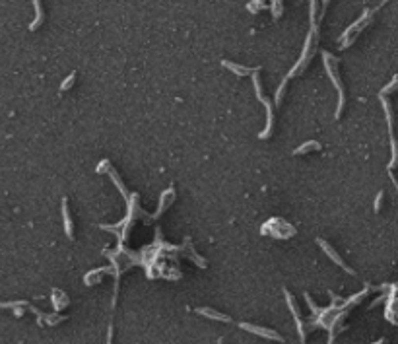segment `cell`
<instances>
[{"mask_svg": "<svg viewBox=\"0 0 398 344\" xmlns=\"http://www.w3.org/2000/svg\"><path fill=\"white\" fill-rule=\"evenodd\" d=\"M317 2L319 0H311V4H309V25H311V29H309V35H307V41H305V47H303V53H301V57H299L298 64L290 70V74L286 76L288 80L290 78H294V76H298V74H301L303 70H305V66H307V62L313 58V55H315V51H317V43H319V16H317Z\"/></svg>", "mask_w": 398, "mask_h": 344, "instance_id": "1", "label": "cell"}, {"mask_svg": "<svg viewBox=\"0 0 398 344\" xmlns=\"http://www.w3.org/2000/svg\"><path fill=\"white\" fill-rule=\"evenodd\" d=\"M385 2H389V0H383V2H381L379 6H375V8H367V10L361 14V18H357V22H353L348 29L342 33L340 43H342V47H344V49H346V47H349V45L355 41V37H357V35H359V33H361V31H363V29H365V27H367L371 22H373V16L377 14V10H379V8H381Z\"/></svg>", "mask_w": 398, "mask_h": 344, "instance_id": "3", "label": "cell"}, {"mask_svg": "<svg viewBox=\"0 0 398 344\" xmlns=\"http://www.w3.org/2000/svg\"><path fill=\"white\" fill-rule=\"evenodd\" d=\"M282 228H290V224H286L282 218H270V222L266 224V226H262V233H268V235H272V237H282V239H288V237H292L290 233H286V231H282Z\"/></svg>", "mask_w": 398, "mask_h": 344, "instance_id": "8", "label": "cell"}, {"mask_svg": "<svg viewBox=\"0 0 398 344\" xmlns=\"http://www.w3.org/2000/svg\"><path fill=\"white\" fill-rule=\"evenodd\" d=\"M317 243H319V247H321V249L324 251V255H326V257H330V259H332V261H334V263H336L338 267H342V269H344V270H346L348 274L355 276V270H353V269H349L348 265L344 263V259H342V257H340V255L336 253V249H334V247H332L330 243H326V241H324V239H321V237L317 239Z\"/></svg>", "mask_w": 398, "mask_h": 344, "instance_id": "7", "label": "cell"}, {"mask_svg": "<svg viewBox=\"0 0 398 344\" xmlns=\"http://www.w3.org/2000/svg\"><path fill=\"white\" fill-rule=\"evenodd\" d=\"M284 295H286V301H288V307H290V311H292V315H294V319H296V323H298V331H299V337H301V341H305V325H303V319H301V315H299V309H298V303H296V299H294V295L290 294V290H284Z\"/></svg>", "mask_w": 398, "mask_h": 344, "instance_id": "9", "label": "cell"}, {"mask_svg": "<svg viewBox=\"0 0 398 344\" xmlns=\"http://www.w3.org/2000/svg\"><path fill=\"white\" fill-rule=\"evenodd\" d=\"M222 64L227 68V70H231L233 74H237V76H252L254 72H258L260 70V66H256V68H250V66H243V64H237V62H231V60H222Z\"/></svg>", "mask_w": 398, "mask_h": 344, "instance_id": "10", "label": "cell"}, {"mask_svg": "<svg viewBox=\"0 0 398 344\" xmlns=\"http://www.w3.org/2000/svg\"><path fill=\"white\" fill-rule=\"evenodd\" d=\"M62 220H64V231H66L68 239H74V226H72L70 208H68V200L66 198H62Z\"/></svg>", "mask_w": 398, "mask_h": 344, "instance_id": "12", "label": "cell"}, {"mask_svg": "<svg viewBox=\"0 0 398 344\" xmlns=\"http://www.w3.org/2000/svg\"><path fill=\"white\" fill-rule=\"evenodd\" d=\"M173 195H175L173 187H169V189H167V191H165V193L161 195V204H159V210L155 212V218H157V216H159V214H161V212H163V210H165V208L169 206V198L173 200Z\"/></svg>", "mask_w": 398, "mask_h": 344, "instance_id": "15", "label": "cell"}, {"mask_svg": "<svg viewBox=\"0 0 398 344\" xmlns=\"http://www.w3.org/2000/svg\"><path fill=\"white\" fill-rule=\"evenodd\" d=\"M311 150H321V144H319L317 140H309V142H305L303 146H299V148H296V150H294V156L307 154V152H311Z\"/></svg>", "mask_w": 398, "mask_h": 344, "instance_id": "14", "label": "cell"}, {"mask_svg": "<svg viewBox=\"0 0 398 344\" xmlns=\"http://www.w3.org/2000/svg\"><path fill=\"white\" fill-rule=\"evenodd\" d=\"M197 313H200L202 317H208V319L222 321V323H229V321H231V317H229V315L220 313V311H216V309H212V307H199V309H197Z\"/></svg>", "mask_w": 398, "mask_h": 344, "instance_id": "11", "label": "cell"}, {"mask_svg": "<svg viewBox=\"0 0 398 344\" xmlns=\"http://www.w3.org/2000/svg\"><path fill=\"white\" fill-rule=\"evenodd\" d=\"M381 103H383L385 117H387V123H389L391 148H393V158H391V162H389V170H395V168L398 166V142H397V138H395V128H393V121H395V117H393V107H391V101H389L385 96H381Z\"/></svg>", "mask_w": 398, "mask_h": 344, "instance_id": "5", "label": "cell"}, {"mask_svg": "<svg viewBox=\"0 0 398 344\" xmlns=\"http://www.w3.org/2000/svg\"><path fill=\"white\" fill-rule=\"evenodd\" d=\"M323 60H324V70H326V76L330 78V82L334 84L336 92H338V107H336V119H340V115L344 111V105H346V92H344V86L340 82V76H338V58L326 51H323Z\"/></svg>", "mask_w": 398, "mask_h": 344, "instance_id": "2", "label": "cell"}, {"mask_svg": "<svg viewBox=\"0 0 398 344\" xmlns=\"http://www.w3.org/2000/svg\"><path fill=\"white\" fill-rule=\"evenodd\" d=\"M52 303H54V307L56 309H62V307H66L68 305V297H66V294L64 292H60V290H54L52 292Z\"/></svg>", "mask_w": 398, "mask_h": 344, "instance_id": "16", "label": "cell"}, {"mask_svg": "<svg viewBox=\"0 0 398 344\" xmlns=\"http://www.w3.org/2000/svg\"><path fill=\"white\" fill-rule=\"evenodd\" d=\"M260 72V70H258ZM258 72H254L252 74V84H254V92H256V98H258V101L260 103H264V107H266V126H264V130L258 134V138L260 140H264V138H270V134H272V124H274V111H272V103L262 96V90H260V78H258Z\"/></svg>", "mask_w": 398, "mask_h": 344, "instance_id": "4", "label": "cell"}, {"mask_svg": "<svg viewBox=\"0 0 398 344\" xmlns=\"http://www.w3.org/2000/svg\"><path fill=\"white\" fill-rule=\"evenodd\" d=\"M74 82H76V72H70V74H68V78H66V80L60 84V94H62V92H66V90H70V88L74 86Z\"/></svg>", "mask_w": 398, "mask_h": 344, "instance_id": "17", "label": "cell"}, {"mask_svg": "<svg viewBox=\"0 0 398 344\" xmlns=\"http://www.w3.org/2000/svg\"><path fill=\"white\" fill-rule=\"evenodd\" d=\"M113 343V327H109V333H107V344Z\"/></svg>", "mask_w": 398, "mask_h": 344, "instance_id": "20", "label": "cell"}, {"mask_svg": "<svg viewBox=\"0 0 398 344\" xmlns=\"http://www.w3.org/2000/svg\"><path fill=\"white\" fill-rule=\"evenodd\" d=\"M375 344H385V341H379V343H375Z\"/></svg>", "mask_w": 398, "mask_h": 344, "instance_id": "21", "label": "cell"}, {"mask_svg": "<svg viewBox=\"0 0 398 344\" xmlns=\"http://www.w3.org/2000/svg\"><path fill=\"white\" fill-rule=\"evenodd\" d=\"M383 197H385V191H379V193H377V198H375V206H373V210H375V212H379V210H381Z\"/></svg>", "mask_w": 398, "mask_h": 344, "instance_id": "19", "label": "cell"}, {"mask_svg": "<svg viewBox=\"0 0 398 344\" xmlns=\"http://www.w3.org/2000/svg\"><path fill=\"white\" fill-rule=\"evenodd\" d=\"M239 327L247 333H252V335H258V337H264L268 341H280L284 343V337L280 333H276L274 329H266V327H258V325H252V323H239Z\"/></svg>", "mask_w": 398, "mask_h": 344, "instance_id": "6", "label": "cell"}, {"mask_svg": "<svg viewBox=\"0 0 398 344\" xmlns=\"http://www.w3.org/2000/svg\"><path fill=\"white\" fill-rule=\"evenodd\" d=\"M33 6H35V18L33 22L29 24V29L35 31L41 27V24L45 22V12H43V6H41V0H33Z\"/></svg>", "mask_w": 398, "mask_h": 344, "instance_id": "13", "label": "cell"}, {"mask_svg": "<svg viewBox=\"0 0 398 344\" xmlns=\"http://www.w3.org/2000/svg\"><path fill=\"white\" fill-rule=\"evenodd\" d=\"M397 88H398V76H395V78H393V80H391V82H389V84H387V86L381 90V96H387V94L395 92Z\"/></svg>", "mask_w": 398, "mask_h": 344, "instance_id": "18", "label": "cell"}]
</instances>
